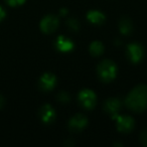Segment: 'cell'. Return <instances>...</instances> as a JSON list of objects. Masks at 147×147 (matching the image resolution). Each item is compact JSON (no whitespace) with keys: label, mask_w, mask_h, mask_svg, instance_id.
I'll use <instances>...</instances> for the list:
<instances>
[{"label":"cell","mask_w":147,"mask_h":147,"mask_svg":"<svg viewBox=\"0 0 147 147\" xmlns=\"http://www.w3.org/2000/svg\"><path fill=\"white\" fill-rule=\"evenodd\" d=\"M125 105L134 112H143L147 109V86L138 85L129 92Z\"/></svg>","instance_id":"6da1fadb"},{"label":"cell","mask_w":147,"mask_h":147,"mask_svg":"<svg viewBox=\"0 0 147 147\" xmlns=\"http://www.w3.org/2000/svg\"><path fill=\"white\" fill-rule=\"evenodd\" d=\"M98 77L103 83H110L117 76V65L110 59H104L97 67Z\"/></svg>","instance_id":"7a4b0ae2"},{"label":"cell","mask_w":147,"mask_h":147,"mask_svg":"<svg viewBox=\"0 0 147 147\" xmlns=\"http://www.w3.org/2000/svg\"><path fill=\"white\" fill-rule=\"evenodd\" d=\"M79 102L86 110H92L97 104V96L90 89H84L79 93Z\"/></svg>","instance_id":"3957f363"},{"label":"cell","mask_w":147,"mask_h":147,"mask_svg":"<svg viewBox=\"0 0 147 147\" xmlns=\"http://www.w3.org/2000/svg\"><path fill=\"white\" fill-rule=\"evenodd\" d=\"M59 20L57 18V16H55L53 14H49V15H45L41 19L40 23H39V26H40V30L43 33L49 34V33H53L57 30V27H59Z\"/></svg>","instance_id":"277c9868"},{"label":"cell","mask_w":147,"mask_h":147,"mask_svg":"<svg viewBox=\"0 0 147 147\" xmlns=\"http://www.w3.org/2000/svg\"><path fill=\"white\" fill-rule=\"evenodd\" d=\"M127 57L132 63H138L144 57V49L138 42H132L127 47Z\"/></svg>","instance_id":"5b68a950"},{"label":"cell","mask_w":147,"mask_h":147,"mask_svg":"<svg viewBox=\"0 0 147 147\" xmlns=\"http://www.w3.org/2000/svg\"><path fill=\"white\" fill-rule=\"evenodd\" d=\"M88 125V119L83 114L74 115L69 121V129L71 132H81L83 131Z\"/></svg>","instance_id":"8992f818"},{"label":"cell","mask_w":147,"mask_h":147,"mask_svg":"<svg viewBox=\"0 0 147 147\" xmlns=\"http://www.w3.org/2000/svg\"><path fill=\"white\" fill-rule=\"evenodd\" d=\"M117 123L116 126L118 131L122 133H129L133 130L134 128V119L132 118L129 115H120V116H117Z\"/></svg>","instance_id":"52a82bcc"},{"label":"cell","mask_w":147,"mask_h":147,"mask_svg":"<svg viewBox=\"0 0 147 147\" xmlns=\"http://www.w3.org/2000/svg\"><path fill=\"white\" fill-rule=\"evenodd\" d=\"M57 84V78L53 74L51 73H45L40 77L38 81L39 89L43 92H49L55 87Z\"/></svg>","instance_id":"ba28073f"},{"label":"cell","mask_w":147,"mask_h":147,"mask_svg":"<svg viewBox=\"0 0 147 147\" xmlns=\"http://www.w3.org/2000/svg\"><path fill=\"white\" fill-rule=\"evenodd\" d=\"M122 107V102L118 98H109L104 103V110L106 113L110 114L113 118H116L118 116L119 111Z\"/></svg>","instance_id":"9c48e42d"},{"label":"cell","mask_w":147,"mask_h":147,"mask_svg":"<svg viewBox=\"0 0 147 147\" xmlns=\"http://www.w3.org/2000/svg\"><path fill=\"white\" fill-rule=\"evenodd\" d=\"M39 117L45 124H51L55 119V111L49 104H45L39 109Z\"/></svg>","instance_id":"30bf717a"},{"label":"cell","mask_w":147,"mask_h":147,"mask_svg":"<svg viewBox=\"0 0 147 147\" xmlns=\"http://www.w3.org/2000/svg\"><path fill=\"white\" fill-rule=\"evenodd\" d=\"M74 42L69 38H65V36H59L57 37V41H55V47L57 51H63V53H67L71 51L74 49Z\"/></svg>","instance_id":"8fae6325"},{"label":"cell","mask_w":147,"mask_h":147,"mask_svg":"<svg viewBox=\"0 0 147 147\" xmlns=\"http://www.w3.org/2000/svg\"><path fill=\"white\" fill-rule=\"evenodd\" d=\"M87 18H88V20L90 21L91 23L99 25V24H102V23H104L106 17H105V15L103 14L101 11H99V10H90L88 13H87Z\"/></svg>","instance_id":"7c38bea8"},{"label":"cell","mask_w":147,"mask_h":147,"mask_svg":"<svg viewBox=\"0 0 147 147\" xmlns=\"http://www.w3.org/2000/svg\"><path fill=\"white\" fill-rule=\"evenodd\" d=\"M119 29L125 35H129L133 30L132 22L128 17H122L119 21Z\"/></svg>","instance_id":"4fadbf2b"},{"label":"cell","mask_w":147,"mask_h":147,"mask_svg":"<svg viewBox=\"0 0 147 147\" xmlns=\"http://www.w3.org/2000/svg\"><path fill=\"white\" fill-rule=\"evenodd\" d=\"M89 49H90V53L93 55V57H99V55H101L103 53H104L105 47L101 41L95 40L90 45Z\"/></svg>","instance_id":"5bb4252c"},{"label":"cell","mask_w":147,"mask_h":147,"mask_svg":"<svg viewBox=\"0 0 147 147\" xmlns=\"http://www.w3.org/2000/svg\"><path fill=\"white\" fill-rule=\"evenodd\" d=\"M67 25L69 30L71 31H78L80 29V22L76 18H69L67 20Z\"/></svg>","instance_id":"9a60e30c"},{"label":"cell","mask_w":147,"mask_h":147,"mask_svg":"<svg viewBox=\"0 0 147 147\" xmlns=\"http://www.w3.org/2000/svg\"><path fill=\"white\" fill-rule=\"evenodd\" d=\"M57 100L61 103H67V102H69V100H71V97H69V95L67 94V92L61 91V92L57 95Z\"/></svg>","instance_id":"2e32d148"},{"label":"cell","mask_w":147,"mask_h":147,"mask_svg":"<svg viewBox=\"0 0 147 147\" xmlns=\"http://www.w3.org/2000/svg\"><path fill=\"white\" fill-rule=\"evenodd\" d=\"M6 3L11 7H16V6H20V5L24 4V2L26 0H5Z\"/></svg>","instance_id":"e0dca14e"},{"label":"cell","mask_w":147,"mask_h":147,"mask_svg":"<svg viewBox=\"0 0 147 147\" xmlns=\"http://www.w3.org/2000/svg\"><path fill=\"white\" fill-rule=\"evenodd\" d=\"M139 139H140V142L143 146H147V129H144V130L141 132Z\"/></svg>","instance_id":"ac0fdd59"},{"label":"cell","mask_w":147,"mask_h":147,"mask_svg":"<svg viewBox=\"0 0 147 147\" xmlns=\"http://www.w3.org/2000/svg\"><path fill=\"white\" fill-rule=\"evenodd\" d=\"M5 17H6V11H5V9L3 8L1 5H0V22L2 20H4Z\"/></svg>","instance_id":"d6986e66"},{"label":"cell","mask_w":147,"mask_h":147,"mask_svg":"<svg viewBox=\"0 0 147 147\" xmlns=\"http://www.w3.org/2000/svg\"><path fill=\"white\" fill-rule=\"evenodd\" d=\"M5 103H6L5 98L2 96V95H0V110H1V109H3V107L5 106Z\"/></svg>","instance_id":"ffe728a7"}]
</instances>
